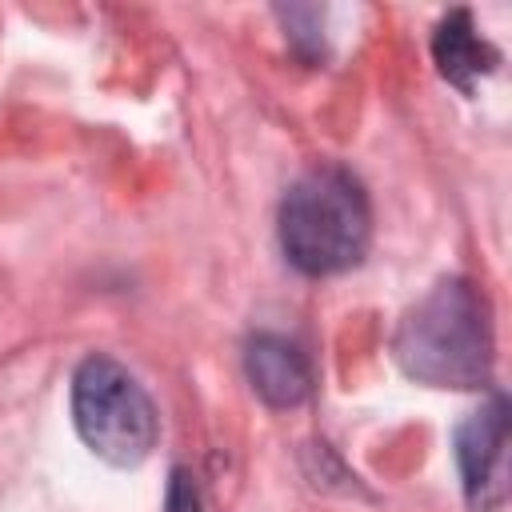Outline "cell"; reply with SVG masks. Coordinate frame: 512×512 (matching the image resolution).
Wrapping results in <instances>:
<instances>
[{"mask_svg": "<svg viewBox=\"0 0 512 512\" xmlns=\"http://www.w3.org/2000/svg\"><path fill=\"white\" fill-rule=\"evenodd\" d=\"M396 368L428 388L472 392L492 380V308L468 276L436 280L392 332Z\"/></svg>", "mask_w": 512, "mask_h": 512, "instance_id": "cell-1", "label": "cell"}, {"mask_svg": "<svg viewBox=\"0 0 512 512\" xmlns=\"http://www.w3.org/2000/svg\"><path fill=\"white\" fill-rule=\"evenodd\" d=\"M284 260L300 276H340L356 268L372 240V204L356 172L344 164H316L300 172L276 212Z\"/></svg>", "mask_w": 512, "mask_h": 512, "instance_id": "cell-2", "label": "cell"}, {"mask_svg": "<svg viewBox=\"0 0 512 512\" xmlns=\"http://www.w3.org/2000/svg\"><path fill=\"white\" fill-rule=\"evenodd\" d=\"M72 424L92 456L136 468L160 440V412L148 388L112 356L92 352L72 372Z\"/></svg>", "mask_w": 512, "mask_h": 512, "instance_id": "cell-3", "label": "cell"}, {"mask_svg": "<svg viewBox=\"0 0 512 512\" xmlns=\"http://www.w3.org/2000/svg\"><path fill=\"white\" fill-rule=\"evenodd\" d=\"M508 396L492 392L480 408H472L452 436L456 468L464 504L472 512H500L508 504L512 480H508Z\"/></svg>", "mask_w": 512, "mask_h": 512, "instance_id": "cell-4", "label": "cell"}, {"mask_svg": "<svg viewBox=\"0 0 512 512\" xmlns=\"http://www.w3.org/2000/svg\"><path fill=\"white\" fill-rule=\"evenodd\" d=\"M244 376L268 408H296L312 396V364L284 332H252L244 340Z\"/></svg>", "mask_w": 512, "mask_h": 512, "instance_id": "cell-5", "label": "cell"}, {"mask_svg": "<svg viewBox=\"0 0 512 512\" xmlns=\"http://www.w3.org/2000/svg\"><path fill=\"white\" fill-rule=\"evenodd\" d=\"M432 60H436V72L452 88H460L464 96H472L476 84L496 72L500 52L476 32V20H472L468 8H452L436 24V32H432Z\"/></svg>", "mask_w": 512, "mask_h": 512, "instance_id": "cell-6", "label": "cell"}, {"mask_svg": "<svg viewBox=\"0 0 512 512\" xmlns=\"http://www.w3.org/2000/svg\"><path fill=\"white\" fill-rule=\"evenodd\" d=\"M276 20L284 24L288 44L304 56L316 60L324 52V32H320V8H276Z\"/></svg>", "mask_w": 512, "mask_h": 512, "instance_id": "cell-7", "label": "cell"}, {"mask_svg": "<svg viewBox=\"0 0 512 512\" xmlns=\"http://www.w3.org/2000/svg\"><path fill=\"white\" fill-rule=\"evenodd\" d=\"M164 512H204V504H200V488H196V480H192L188 468H172V472H168Z\"/></svg>", "mask_w": 512, "mask_h": 512, "instance_id": "cell-8", "label": "cell"}]
</instances>
